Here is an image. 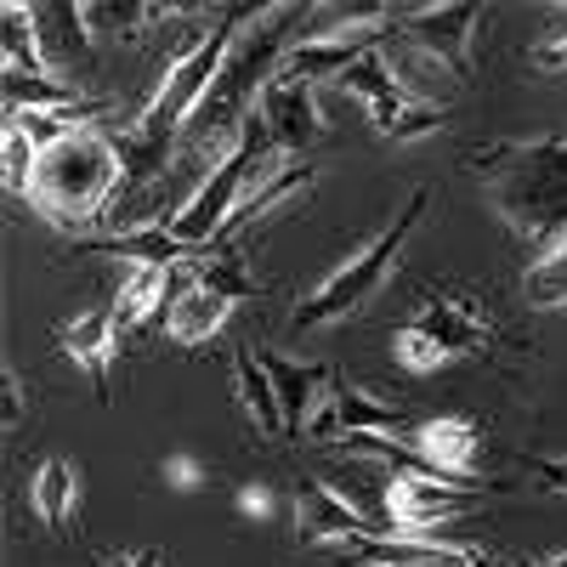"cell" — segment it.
<instances>
[{"mask_svg": "<svg viewBox=\"0 0 567 567\" xmlns=\"http://www.w3.org/2000/svg\"><path fill=\"white\" fill-rule=\"evenodd\" d=\"M261 18V7H227L210 29H199L194 40H182V52L171 58V69L159 74L154 97L136 109L131 120V136H114V148L125 159V182H142L165 171L171 148H182V131L187 120H194V109L205 103V91L216 85L221 63L233 58V45H239V34Z\"/></svg>", "mask_w": 567, "mask_h": 567, "instance_id": "1", "label": "cell"}, {"mask_svg": "<svg viewBox=\"0 0 567 567\" xmlns=\"http://www.w3.org/2000/svg\"><path fill=\"white\" fill-rule=\"evenodd\" d=\"M488 210L523 245H550L567 233V136H505L465 154Z\"/></svg>", "mask_w": 567, "mask_h": 567, "instance_id": "2", "label": "cell"}, {"mask_svg": "<svg viewBox=\"0 0 567 567\" xmlns=\"http://www.w3.org/2000/svg\"><path fill=\"white\" fill-rule=\"evenodd\" d=\"M120 182H125V159L114 148V131L80 125L52 148H40L29 205L63 233H91L97 221H109Z\"/></svg>", "mask_w": 567, "mask_h": 567, "instance_id": "3", "label": "cell"}, {"mask_svg": "<svg viewBox=\"0 0 567 567\" xmlns=\"http://www.w3.org/2000/svg\"><path fill=\"white\" fill-rule=\"evenodd\" d=\"M425 210H432V187H414V194L392 210V221L374 233L369 245H358L347 261L329 267L312 290L296 301V312H290L296 336H307V329H323V323H341V318H352L363 301H374V290L392 278V267H398V256H403V245H409V233L420 227Z\"/></svg>", "mask_w": 567, "mask_h": 567, "instance_id": "4", "label": "cell"}, {"mask_svg": "<svg viewBox=\"0 0 567 567\" xmlns=\"http://www.w3.org/2000/svg\"><path fill=\"white\" fill-rule=\"evenodd\" d=\"M477 18L483 7H398V23L386 40L409 45V52L432 58L449 74H471V45H477Z\"/></svg>", "mask_w": 567, "mask_h": 567, "instance_id": "5", "label": "cell"}, {"mask_svg": "<svg viewBox=\"0 0 567 567\" xmlns=\"http://www.w3.org/2000/svg\"><path fill=\"white\" fill-rule=\"evenodd\" d=\"M488 488H460L443 477H420V471H398L386 483V528L403 539H425L437 534L443 523H454L460 511H471Z\"/></svg>", "mask_w": 567, "mask_h": 567, "instance_id": "6", "label": "cell"}, {"mask_svg": "<svg viewBox=\"0 0 567 567\" xmlns=\"http://www.w3.org/2000/svg\"><path fill=\"white\" fill-rule=\"evenodd\" d=\"M290 523H296L301 545H369V539H386L358 505H347L329 483H312V477L296 488Z\"/></svg>", "mask_w": 567, "mask_h": 567, "instance_id": "7", "label": "cell"}, {"mask_svg": "<svg viewBox=\"0 0 567 567\" xmlns=\"http://www.w3.org/2000/svg\"><path fill=\"white\" fill-rule=\"evenodd\" d=\"M409 449L437 465V477L460 483V488H483L471 477V465H477V449H483V425L471 414H437V420H414L409 425Z\"/></svg>", "mask_w": 567, "mask_h": 567, "instance_id": "8", "label": "cell"}, {"mask_svg": "<svg viewBox=\"0 0 567 567\" xmlns=\"http://www.w3.org/2000/svg\"><path fill=\"white\" fill-rule=\"evenodd\" d=\"M58 352L91 374V386H97L103 403H114V381H109V369H114V352H120V323H114V307H85L74 318L58 323Z\"/></svg>", "mask_w": 567, "mask_h": 567, "instance_id": "9", "label": "cell"}, {"mask_svg": "<svg viewBox=\"0 0 567 567\" xmlns=\"http://www.w3.org/2000/svg\"><path fill=\"white\" fill-rule=\"evenodd\" d=\"M272 386H278V403H284V437H312V420L329 409L336 398V381L341 374L329 363H290V358H261Z\"/></svg>", "mask_w": 567, "mask_h": 567, "instance_id": "10", "label": "cell"}, {"mask_svg": "<svg viewBox=\"0 0 567 567\" xmlns=\"http://www.w3.org/2000/svg\"><path fill=\"white\" fill-rule=\"evenodd\" d=\"M409 409H398V403H381L374 392H363V386H352V381H336V398H329V409L312 420V437L323 443V437H392V432H409Z\"/></svg>", "mask_w": 567, "mask_h": 567, "instance_id": "11", "label": "cell"}, {"mask_svg": "<svg viewBox=\"0 0 567 567\" xmlns=\"http://www.w3.org/2000/svg\"><path fill=\"white\" fill-rule=\"evenodd\" d=\"M256 114H261L272 148H278L284 159H301L312 142H318V125H323V120H318V103H312V85L284 80V74H272V85L261 91Z\"/></svg>", "mask_w": 567, "mask_h": 567, "instance_id": "12", "label": "cell"}, {"mask_svg": "<svg viewBox=\"0 0 567 567\" xmlns=\"http://www.w3.org/2000/svg\"><path fill=\"white\" fill-rule=\"evenodd\" d=\"M414 323H420L449 358H477V352L494 341V318L471 301V296H425Z\"/></svg>", "mask_w": 567, "mask_h": 567, "instance_id": "13", "label": "cell"}, {"mask_svg": "<svg viewBox=\"0 0 567 567\" xmlns=\"http://www.w3.org/2000/svg\"><path fill=\"white\" fill-rule=\"evenodd\" d=\"M80 505H85V488H80V465L69 454H45L29 477V511L45 534H74L80 528Z\"/></svg>", "mask_w": 567, "mask_h": 567, "instance_id": "14", "label": "cell"}, {"mask_svg": "<svg viewBox=\"0 0 567 567\" xmlns=\"http://www.w3.org/2000/svg\"><path fill=\"white\" fill-rule=\"evenodd\" d=\"M233 312H239V301H227L221 290L199 284L194 272H182V290H176V301H171V312H165V329H171V341H176L182 352H194V347H205V341L221 336Z\"/></svg>", "mask_w": 567, "mask_h": 567, "instance_id": "15", "label": "cell"}, {"mask_svg": "<svg viewBox=\"0 0 567 567\" xmlns=\"http://www.w3.org/2000/svg\"><path fill=\"white\" fill-rule=\"evenodd\" d=\"M358 567H494V561L477 545H454L443 534H425V539L386 534V539L358 545Z\"/></svg>", "mask_w": 567, "mask_h": 567, "instance_id": "16", "label": "cell"}, {"mask_svg": "<svg viewBox=\"0 0 567 567\" xmlns=\"http://www.w3.org/2000/svg\"><path fill=\"white\" fill-rule=\"evenodd\" d=\"M176 290H182V267H131V278L120 284V296H114L120 336H131V329H142L148 318L171 312Z\"/></svg>", "mask_w": 567, "mask_h": 567, "instance_id": "17", "label": "cell"}, {"mask_svg": "<svg viewBox=\"0 0 567 567\" xmlns=\"http://www.w3.org/2000/svg\"><path fill=\"white\" fill-rule=\"evenodd\" d=\"M369 125L381 131L386 142H420V136H437L449 125V114L437 103H425L420 91H398V97H386L381 109H369Z\"/></svg>", "mask_w": 567, "mask_h": 567, "instance_id": "18", "label": "cell"}, {"mask_svg": "<svg viewBox=\"0 0 567 567\" xmlns=\"http://www.w3.org/2000/svg\"><path fill=\"white\" fill-rule=\"evenodd\" d=\"M233 374H239V409L250 414V425L261 437H284V403H278V386L256 352H233Z\"/></svg>", "mask_w": 567, "mask_h": 567, "instance_id": "19", "label": "cell"}, {"mask_svg": "<svg viewBox=\"0 0 567 567\" xmlns=\"http://www.w3.org/2000/svg\"><path fill=\"white\" fill-rule=\"evenodd\" d=\"M523 296H528V307H539V312H561V307H567V233H561V239H550V245L528 261Z\"/></svg>", "mask_w": 567, "mask_h": 567, "instance_id": "20", "label": "cell"}, {"mask_svg": "<svg viewBox=\"0 0 567 567\" xmlns=\"http://www.w3.org/2000/svg\"><path fill=\"white\" fill-rule=\"evenodd\" d=\"M336 85L347 91V97H358V103H363V114H369V109H381L386 97H398V91H403V80H398V69L386 63L381 45H374L369 58H358V63H352Z\"/></svg>", "mask_w": 567, "mask_h": 567, "instance_id": "21", "label": "cell"}, {"mask_svg": "<svg viewBox=\"0 0 567 567\" xmlns=\"http://www.w3.org/2000/svg\"><path fill=\"white\" fill-rule=\"evenodd\" d=\"M34 165H40V148H34V142L7 120V125H0V176H7V187H12V194L18 199H29V182H34Z\"/></svg>", "mask_w": 567, "mask_h": 567, "instance_id": "22", "label": "cell"}, {"mask_svg": "<svg viewBox=\"0 0 567 567\" xmlns=\"http://www.w3.org/2000/svg\"><path fill=\"white\" fill-rule=\"evenodd\" d=\"M392 358H398V369H409V374H437L443 363H454L432 336H425L420 323H403V329H392Z\"/></svg>", "mask_w": 567, "mask_h": 567, "instance_id": "23", "label": "cell"}, {"mask_svg": "<svg viewBox=\"0 0 567 567\" xmlns=\"http://www.w3.org/2000/svg\"><path fill=\"white\" fill-rule=\"evenodd\" d=\"M534 63H539V69H567V7H561V18H556V34L534 52Z\"/></svg>", "mask_w": 567, "mask_h": 567, "instance_id": "24", "label": "cell"}, {"mask_svg": "<svg viewBox=\"0 0 567 567\" xmlns=\"http://www.w3.org/2000/svg\"><path fill=\"white\" fill-rule=\"evenodd\" d=\"M103 567H165V550H159V545H142V550H114V556H103Z\"/></svg>", "mask_w": 567, "mask_h": 567, "instance_id": "25", "label": "cell"}, {"mask_svg": "<svg viewBox=\"0 0 567 567\" xmlns=\"http://www.w3.org/2000/svg\"><path fill=\"white\" fill-rule=\"evenodd\" d=\"M0 381H7V432H12V425L23 420V403H29V398H23V381H18L12 363H7V374H0Z\"/></svg>", "mask_w": 567, "mask_h": 567, "instance_id": "26", "label": "cell"}, {"mask_svg": "<svg viewBox=\"0 0 567 567\" xmlns=\"http://www.w3.org/2000/svg\"><path fill=\"white\" fill-rule=\"evenodd\" d=\"M534 567H567V550H556V556H545V561H534Z\"/></svg>", "mask_w": 567, "mask_h": 567, "instance_id": "27", "label": "cell"}]
</instances>
